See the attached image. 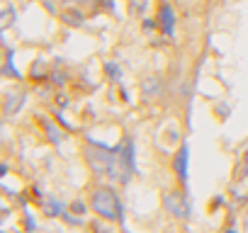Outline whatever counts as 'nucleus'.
<instances>
[{
    "label": "nucleus",
    "mask_w": 248,
    "mask_h": 233,
    "mask_svg": "<svg viewBox=\"0 0 248 233\" xmlns=\"http://www.w3.org/2000/svg\"><path fill=\"white\" fill-rule=\"evenodd\" d=\"M93 209L100 216H105V218H119L122 216L119 199L109 189H95V194H93Z\"/></svg>",
    "instance_id": "1"
},
{
    "label": "nucleus",
    "mask_w": 248,
    "mask_h": 233,
    "mask_svg": "<svg viewBox=\"0 0 248 233\" xmlns=\"http://www.w3.org/2000/svg\"><path fill=\"white\" fill-rule=\"evenodd\" d=\"M158 20H161V29H163L166 34H170V32H173V25H175V17H173V10H170L168 5H161Z\"/></svg>",
    "instance_id": "2"
},
{
    "label": "nucleus",
    "mask_w": 248,
    "mask_h": 233,
    "mask_svg": "<svg viewBox=\"0 0 248 233\" xmlns=\"http://www.w3.org/2000/svg\"><path fill=\"white\" fill-rule=\"evenodd\" d=\"M166 204H168V209H170L173 214H178V216H185V214H187V206L180 202V197H178V194H175V197H173V194H168V197H166Z\"/></svg>",
    "instance_id": "3"
},
{
    "label": "nucleus",
    "mask_w": 248,
    "mask_h": 233,
    "mask_svg": "<svg viewBox=\"0 0 248 233\" xmlns=\"http://www.w3.org/2000/svg\"><path fill=\"white\" fill-rule=\"evenodd\" d=\"M175 168H178L180 180H185V177H187V148H180V153H178V158H175Z\"/></svg>",
    "instance_id": "4"
},
{
    "label": "nucleus",
    "mask_w": 248,
    "mask_h": 233,
    "mask_svg": "<svg viewBox=\"0 0 248 233\" xmlns=\"http://www.w3.org/2000/svg\"><path fill=\"white\" fill-rule=\"evenodd\" d=\"M158 92H161V80L158 78L144 80V97H156Z\"/></svg>",
    "instance_id": "5"
}]
</instances>
